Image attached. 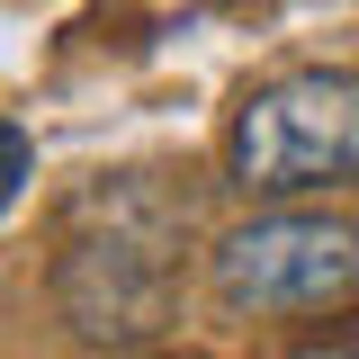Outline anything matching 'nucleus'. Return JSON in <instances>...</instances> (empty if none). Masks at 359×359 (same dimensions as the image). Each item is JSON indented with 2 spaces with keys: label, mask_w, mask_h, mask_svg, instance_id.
<instances>
[{
  "label": "nucleus",
  "mask_w": 359,
  "mask_h": 359,
  "mask_svg": "<svg viewBox=\"0 0 359 359\" xmlns=\"http://www.w3.org/2000/svg\"><path fill=\"white\" fill-rule=\"evenodd\" d=\"M180 207L144 171L99 180L63 216V252H54V297L90 341H144L171 323V278H180Z\"/></svg>",
  "instance_id": "obj_1"
},
{
  "label": "nucleus",
  "mask_w": 359,
  "mask_h": 359,
  "mask_svg": "<svg viewBox=\"0 0 359 359\" xmlns=\"http://www.w3.org/2000/svg\"><path fill=\"white\" fill-rule=\"evenodd\" d=\"M224 171L243 198H306L359 180V72H278L224 126Z\"/></svg>",
  "instance_id": "obj_2"
},
{
  "label": "nucleus",
  "mask_w": 359,
  "mask_h": 359,
  "mask_svg": "<svg viewBox=\"0 0 359 359\" xmlns=\"http://www.w3.org/2000/svg\"><path fill=\"white\" fill-rule=\"evenodd\" d=\"M207 278L233 314H323L359 297V233L341 216H252L216 243Z\"/></svg>",
  "instance_id": "obj_3"
},
{
  "label": "nucleus",
  "mask_w": 359,
  "mask_h": 359,
  "mask_svg": "<svg viewBox=\"0 0 359 359\" xmlns=\"http://www.w3.org/2000/svg\"><path fill=\"white\" fill-rule=\"evenodd\" d=\"M27 180H36V144H27V126H9V117H0V216L27 198Z\"/></svg>",
  "instance_id": "obj_4"
},
{
  "label": "nucleus",
  "mask_w": 359,
  "mask_h": 359,
  "mask_svg": "<svg viewBox=\"0 0 359 359\" xmlns=\"http://www.w3.org/2000/svg\"><path fill=\"white\" fill-rule=\"evenodd\" d=\"M297 359H359V314L351 323H323L314 341H297Z\"/></svg>",
  "instance_id": "obj_5"
}]
</instances>
